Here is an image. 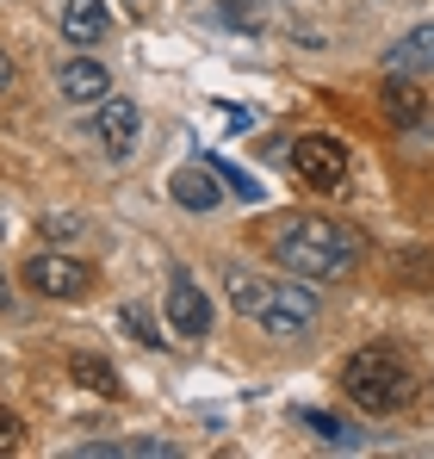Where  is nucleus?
<instances>
[{"instance_id":"f257e3e1","label":"nucleus","mask_w":434,"mask_h":459,"mask_svg":"<svg viewBox=\"0 0 434 459\" xmlns=\"http://www.w3.org/2000/svg\"><path fill=\"white\" fill-rule=\"evenodd\" d=\"M360 230L348 224H329V218H304V224H286L280 236H273V261L286 267V273H298V280H342L354 261H360Z\"/></svg>"},{"instance_id":"f03ea898","label":"nucleus","mask_w":434,"mask_h":459,"mask_svg":"<svg viewBox=\"0 0 434 459\" xmlns=\"http://www.w3.org/2000/svg\"><path fill=\"white\" fill-rule=\"evenodd\" d=\"M342 391L360 403L366 416H391V410H404L410 403V367L391 354V348H360V354H348V367H342Z\"/></svg>"},{"instance_id":"7ed1b4c3","label":"nucleus","mask_w":434,"mask_h":459,"mask_svg":"<svg viewBox=\"0 0 434 459\" xmlns=\"http://www.w3.org/2000/svg\"><path fill=\"white\" fill-rule=\"evenodd\" d=\"M317 286L310 280H298L291 273L286 286H267V299L255 310V323H261V335H273V342H298V335H310L317 329Z\"/></svg>"},{"instance_id":"20e7f679","label":"nucleus","mask_w":434,"mask_h":459,"mask_svg":"<svg viewBox=\"0 0 434 459\" xmlns=\"http://www.w3.org/2000/svg\"><path fill=\"white\" fill-rule=\"evenodd\" d=\"M19 280H25L38 299H63V305H74V299L93 292V267L74 261V255H31Z\"/></svg>"},{"instance_id":"39448f33","label":"nucleus","mask_w":434,"mask_h":459,"mask_svg":"<svg viewBox=\"0 0 434 459\" xmlns=\"http://www.w3.org/2000/svg\"><path fill=\"white\" fill-rule=\"evenodd\" d=\"M291 168H298V180H304L310 193H335V186L348 180V150L317 131V137H298V143H291Z\"/></svg>"},{"instance_id":"423d86ee","label":"nucleus","mask_w":434,"mask_h":459,"mask_svg":"<svg viewBox=\"0 0 434 459\" xmlns=\"http://www.w3.org/2000/svg\"><path fill=\"white\" fill-rule=\"evenodd\" d=\"M161 310H168V329H174L180 342H205V335H212V299H205V286H193L187 273L168 280Z\"/></svg>"},{"instance_id":"0eeeda50","label":"nucleus","mask_w":434,"mask_h":459,"mask_svg":"<svg viewBox=\"0 0 434 459\" xmlns=\"http://www.w3.org/2000/svg\"><path fill=\"white\" fill-rule=\"evenodd\" d=\"M223 193H230V186H217V168H212V161H193V168L168 174V199H174L180 212H217V205H223Z\"/></svg>"},{"instance_id":"6e6552de","label":"nucleus","mask_w":434,"mask_h":459,"mask_svg":"<svg viewBox=\"0 0 434 459\" xmlns=\"http://www.w3.org/2000/svg\"><path fill=\"white\" fill-rule=\"evenodd\" d=\"M137 125H143V118H137V106H131V100H112V93H106V100H100V112H93V137L106 143V155H131Z\"/></svg>"},{"instance_id":"1a4fd4ad","label":"nucleus","mask_w":434,"mask_h":459,"mask_svg":"<svg viewBox=\"0 0 434 459\" xmlns=\"http://www.w3.org/2000/svg\"><path fill=\"white\" fill-rule=\"evenodd\" d=\"M378 112H385V125H391V131H416V125H422V87L391 69L385 87H378Z\"/></svg>"},{"instance_id":"9d476101","label":"nucleus","mask_w":434,"mask_h":459,"mask_svg":"<svg viewBox=\"0 0 434 459\" xmlns=\"http://www.w3.org/2000/svg\"><path fill=\"white\" fill-rule=\"evenodd\" d=\"M63 38L81 44V50L106 44V38H112V13H106V0H63Z\"/></svg>"},{"instance_id":"9b49d317","label":"nucleus","mask_w":434,"mask_h":459,"mask_svg":"<svg viewBox=\"0 0 434 459\" xmlns=\"http://www.w3.org/2000/svg\"><path fill=\"white\" fill-rule=\"evenodd\" d=\"M106 87H112V75H106L100 63H87V56H74V63H63V69H56V93H63V100H74V106L106 100Z\"/></svg>"},{"instance_id":"f8f14e48","label":"nucleus","mask_w":434,"mask_h":459,"mask_svg":"<svg viewBox=\"0 0 434 459\" xmlns=\"http://www.w3.org/2000/svg\"><path fill=\"white\" fill-rule=\"evenodd\" d=\"M385 69H397V75H422V69H434V19L416 25V31H404V38L385 50Z\"/></svg>"},{"instance_id":"ddd939ff","label":"nucleus","mask_w":434,"mask_h":459,"mask_svg":"<svg viewBox=\"0 0 434 459\" xmlns=\"http://www.w3.org/2000/svg\"><path fill=\"white\" fill-rule=\"evenodd\" d=\"M69 379L93 397H118V373L100 360V354H69Z\"/></svg>"},{"instance_id":"4468645a","label":"nucleus","mask_w":434,"mask_h":459,"mask_svg":"<svg viewBox=\"0 0 434 459\" xmlns=\"http://www.w3.org/2000/svg\"><path fill=\"white\" fill-rule=\"evenodd\" d=\"M205 161L217 168V180H223V186H230L236 199H248V205H261V199H267V186H261V180H255L248 168H236V161H223V155H205Z\"/></svg>"},{"instance_id":"2eb2a0df","label":"nucleus","mask_w":434,"mask_h":459,"mask_svg":"<svg viewBox=\"0 0 434 459\" xmlns=\"http://www.w3.org/2000/svg\"><path fill=\"white\" fill-rule=\"evenodd\" d=\"M261 299H267V280H255V273H230V305L242 310L248 323H255V310H261Z\"/></svg>"},{"instance_id":"dca6fc26","label":"nucleus","mask_w":434,"mask_h":459,"mask_svg":"<svg viewBox=\"0 0 434 459\" xmlns=\"http://www.w3.org/2000/svg\"><path fill=\"white\" fill-rule=\"evenodd\" d=\"M304 429H310L317 441H329V447H354V435H348V429H342L329 410H304Z\"/></svg>"},{"instance_id":"f3484780","label":"nucleus","mask_w":434,"mask_h":459,"mask_svg":"<svg viewBox=\"0 0 434 459\" xmlns=\"http://www.w3.org/2000/svg\"><path fill=\"white\" fill-rule=\"evenodd\" d=\"M261 13H267V0H223V19H230V25H242V31H255V25H261Z\"/></svg>"},{"instance_id":"a211bd4d","label":"nucleus","mask_w":434,"mask_h":459,"mask_svg":"<svg viewBox=\"0 0 434 459\" xmlns=\"http://www.w3.org/2000/svg\"><path fill=\"white\" fill-rule=\"evenodd\" d=\"M19 441H25V422H19V416H13V410L0 403V454H13Z\"/></svg>"},{"instance_id":"6ab92c4d","label":"nucleus","mask_w":434,"mask_h":459,"mask_svg":"<svg viewBox=\"0 0 434 459\" xmlns=\"http://www.w3.org/2000/svg\"><path fill=\"white\" fill-rule=\"evenodd\" d=\"M125 329H131L137 342H168V335H155V329H149V316H143V310H125Z\"/></svg>"},{"instance_id":"aec40b11","label":"nucleus","mask_w":434,"mask_h":459,"mask_svg":"<svg viewBox=\"0 0 434 459\" xmlns=\"http://www.w3.org/2000/svg\"><path fill=\"white\" fill-rule=\"evenodd\" d=\"M6 87H13V56L0 50V93H6Z\"/></svg>"},{"instance_id":"412c9836","label":"nucleus","mask_w":434,"mask_h":459,"mask_svg":"<svg viewBox=\"0 0 434 459\" xmlns=\"http://www.w3.org/2000/svg\"><path fill=\"white\" fill-rule=\"evenodd\" d=\"M0 310H6V273H0Z\"/></svg>"},{"instance_id":"4be33fe9","label":"nucleus","mask_w":434,"mask_h":459,"mask_svg":"<svg viewBox=\"0 0 434 459\" xmlns=\"http://www.w3.org/2000/svg\"><path fill=\"white\" fill-rule=\"evenodd\" d=\"M0 236H6V230H0Z\"/></svg>"}]
</instances>
